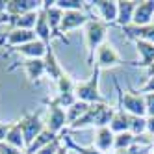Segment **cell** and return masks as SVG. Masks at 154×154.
<instances>
[{
  "label": "cell",
  "instance_id": "cell-23",
  "mask_svg": "<svg viewBox=\"0 0 154 154\" xmlns=\"http://www.w3.org/2000/svg\"><path fill=\"white\" fill-rule=\"evenodd\" d=\"M56 137H60V136H58V134H52L50 130H47V128H45V130H43L41 134L35 137V141H34V143H32V145L26 149V154H35V152H37V150H41L43 147H47L48 143H52Z\"/></svg>",
  "mask_w": 154,
  "mask_h": 154
},
{
  "label": "cell",
  "instance_id": "cell-39",
  "mask_svg": "<svg viewBox=\"0 0 154 154\" xmlns=\"http://www.w3.org/2000/svg\"><path fill=\"white\" fill-rule=\"evenodd\" d=\"M147 71H149V76H154V63H152V65H150V67H149V69H147Z\"/></svg>",
  "mask_w": 154,
  "mask_h": 154
},
{
  "label": "cell",
  "instance_id": "cell-36",
  "mask_svg": "<svg viewBox=\"0 0 154 154\" xmlns=\"http://www.w3.org/2000/svg\"><path fill=\"white\" fill-rule=\"evenodd\" d=\"M147 132L154 137V117H147Z\"/></svg>",
  "mask_w": 154,
  "mask_h": 154
},
{
  "label": "cell",
  "instance_id": "cell-31",
  "mask_svg": "<svg viewBox=\"0 0 154 154\" xmlns=\"http://www.w3.org/2000/svg\"><path fill=\"white\" fill-rule=\"evenodd\" d=\"M60 147H61V134H60V137H56L52 143H48L47 147H43L41 150H37L35 154H56Z\"/></svg>",
  "mask_w": 154,
  "mask_h": 154
},
{
  "label": "cell",
  "instance_id": "cell-35",
  "mask_svg": "<svg viewBox=\"0 0 154 154\" xmlns=\"http://www.w3.org/2000/svg\"><path fill=\"white\" fill-rule=\"evenodd\" d=\"M11 125L13 123H0V143L6 141V136H8L9 128H11Z\"/></svg>",
  "mask_w": 154,
  "mask_h": 154
},
{
  "label": "cell",
  "instance_id": "cell-28",
  "mask_svg": "<svg viewBox=\"0 0 154 154\" xmlns=\"http://www.w3.org/2000/svg\"><path fill=\"white\" fill-rule=\"evenodd\" d=\"M54 6H58L61 11H84V9H87V2H82V0H54Z\"/></svg>",
  "mask_w": 154,
  "mask_h": 154
},
{
  "label": "cell",
  "instance_id": "cell-20",
  "mask_svg": "<svg viewBox=\"0 0 154 154\" xmlns=\"http://www.w3.org/2000/svg\"><path fill=\"white\" fill-rule=\"evenodd\" d=\"M45 71H47V76L56 84L58 80H60V76L65 72L63 69H61V65H60V61H58V58H56V54H54V48L50 47V48H47V54H45Z\"/></svg>",
  "mask_w": 154,
  "mask_h": 154
},
{
  "label": "cell",
  "instance_id": "cell-10",
  "mask_svg": "<svg viewBox=\"0 0 154 154\" xmlns=\"http://www.w3.org/2000/svg\"><path fill=\"white\" fill-rule=\"evenodd\" d=\"M87 23H89V17H87L84 11H63L60 34L63 37H67L65 34H69L71 30H76V28H80V26H85Z\"/></svg>",
  "mask_w": 154,
  "mask_h": 154
},
{
  "label": "cell",
  "instance_id": "cell-22",
  "mask_svg": "<svg viewBox=\"0 0 154 154\" xmlns=\"http://www.w3.org/2000/svg\"><path fill=\"white\" fill-rule=\"evenodd\" d=\"M109 130L113 134H121V132H130V115L123 109V106L117 104V109L112 117V123H109Z\"/></svg>",
  "mask_w": 154,
  "mask_h": 154
},
{
  "label": "cell",
  "instance_id": "cell-14",
  "mask_svg": "<svg viewBox=\"0 0 154 154\" xmlns=\"http://www.w3.org/2000/svg\"><path fill=\"white\" fill-rule=\"evenodd\" d=\"M136 6H137L136 0H119L117 2V20H115V24L121 26V28L130 26L132 19H134Z\"/></svg>",
  "mask_w": 154,
  "mask_h": 154
},
{
  "label": "cell",
  "instance_id": "cell-33",
  "mask_svg": "<svg viewBox=\"0 0 154 154\" xmlns=\"http://www.w3.org/2000/svg\"><path fill=\"white\" fill-rule=\"evenodd\" d=\"M0 154H24V152L20 149H15L11 145H8L6 141H2V143H0Z\"/></svg>",
  "mask_w": 154,
  "mask_h": 154
},
{
  "label": "cell",
  "instance_id": "cell-5",
  "mask_svg": "<svg viewBox=\"0 0 154 154\" xmlns=\"http://www.w3.org/2000/svg\"><path fill=\"white\" fill-rule=\"evenodd\" d=\"M95 65L100 71H106V69H112V67H121V65H134V61H128V60H123L117 54V50L112 47V43H102L100 48L97 50V56H95Z\"/></svg>",
  "mask_w": 154,
  "mask_h": 154
},
{
  "label": "cell",
  "instance_id": "cell-17",
  "mask_svg": "<svg viewBox=\"0 0 154 154\" xmlns=\"http://www.w3.org/2000/svg\"><path fill=\"white\" fill-rule=\"evenodd\" d=\"M11 52H17V54H23L26 60H43L47 54V47L43 45L39 39L35 41H30L26 45H20L17 48H11Z\"/></svg>",
  "mask_w": 154,
  "mask_h": 154
},
{
  "label": "cell",
  "instance_id": "cell-2",
  "mask_svg": "<svg viewBox=\"0 0 154 154\" xmlns=\"http://www.w3.org/2000/svg\"><path fill=\"white\" fill-rule=\"evenodd\" d=\"M100 69L93 67V74L89 76L87 80L84 82H76L74 85V97L76 100L80 102H85V104H104L108 102L106 98L100 95V91H98V80H100Z\"/></svg>",
  "mask_w": 154,
  "mask_h": 154
},
{
  "label": "cell",
  "instance_id": "cell-34",
  "mask_svg": "<svg viewBox=\"0 0 154 154\" xmlns=\"http://www.w3.org/2000/svg\"><path fill=\"white\" fill-rule=\"evenodd\" d=\"M139 93H154V76H149L147 78V82H145V85L141 87V89H137Z\"/></svg>",
  "mask_w": 154,
  "mask_h": 154
},
{
  "label": "cell",
  "instance_id": "cell-9",
  "mask_svg": "<svg viewBox=\"0 0 154 154\" xmlns=\"http://www.w3.org/2000/svg\"><path fill=\"white\" fill-rule=\"evenodd\" d=\"M43 8V0H8L6 13L8 17H19L30 11H39Z\"/></svg>",
  "mask_w": 154,
  "mask_h": 154
},
{
  "label": "cell",
  "instance_id": "cell-27",
  "mask_svg": "<svg viewBox=\"0 0 154 154\" xmlns=\"http://www.w3.org/2000/svg\"><path fill=\"white\" fill-rule=\"evenodd\" d=\"M134 143H136V136L132 132H121V134H115L113 150H128Z\"/></svg>",
  "mask_w": 154,
  "mask_h": 154
},
{
  "label": "cell",
  "instance_id": "cell-4",
  "mask_svg": "<svg viewBox=\"0 0 154 154\" xmlns=\"http://www.w3.org/2000/svg\"><path fill=\"white\" fill-rule=\"evenodd\" d=\"M115 89H117V104L123 106V109L128 115L136 117H147V106H145V95H141L139 91H123L119 82L115 80Z\"/></svg>",
  "mask_w": 154,
  "mask_h": 154
},
{
  "label": "cell",
  "instance_id": "cell-26",
  "mask_svg": "<svg viewBox=\"0 0 154 154\" xmlns=\"http://www.w3.org/2000/svg\"><path fill=\"white\" fill-rule=\"evenodd\" d=\"M91 104H85V102H80V100H76L69 109H65V113H67V126H71L72 123H76L87 109H89Z\"/></svg>",
  "mask_w": 154,
  "mask_h": 154
},
{
  "label": "cell",
  "instance_id": "cell-25",
  "mask_svg": "<svg viewBox=\"0 0 154 154\" xmlns=\"http://www.w3.org/2000/svg\"><path fill=\"white\" fill-rule=\"evenodd\" d=\"M61 141H63V145L67 147L69 150H74V152H78V154H104V152H100V150H97L95 147L78 145L76 141H72V137L67 134V132H61Z\"/></svg>",
  "mask_w": 154,
  "mask_h": 154
},
{
  "label": "cell",
  "instance_id": "cell-21",
  "mask_svg": "<svg viewBox=\"0 0 154 154\" xmlns=\"http://www.w3.org/2000/svg\"><path fill=\"white\" fill-rule=\"evenodd\" d=\"M23 69H24L30 82H39L43 76H47L45 60H24L23 61Z\"/></svg>",
  "mask_w": 154,
  "mask_h": 154
},
{
  "label": "cell",
  "instance_id": "cell-18",
  "mask_svg": "<svg viewBox=\"0 0 154 154\" xmlns=\"http://www.w3.org/2000/svg\"><path fill=\"white\" fill-rule=\"evenodd\" d=\"M136 43V50L139 54V60L134 61L132 67H145L149 69L150 65L154 63V45L147 41H134Z\"/></svg>",
  "mask_w": 154,
  "mask_h": 154
},
{
  "label": "cell",
  "instance_id": "cell-30",
  "mask_svg": "<svg viewBox=\"0 0 154 154\" xmlns=\"http://www.w3.org/2000/svg\"><path fill=\"white\" fill-rule=\"evenodd\" d=\"M130 132L134 136H143L147 132V117L130 115Z\"/></svg>",
  "mask_w": 154,
  "mask_h": 154
},
{
  "label": "cell",
  "instance_id": "cell-37",
  "mask_svg": "<svg viewBox=\"0 0 154 154\" xmlns=\"http://www.w3.org/2000/svg\"><path fill=\"white\" fill-rule=\"evenodd\" d=\"M56 154H69V149L63 145V141H61V147L58 149V152H56Z\"/></svg>",
  "mask_w": 154,
  "mask_h": 154
},
{
  "label": "cell",
  "instance_id": "cell-38",
  "mask_svg": "<svg viewBox=\"0 0 154 154\" xmlns=\"http://www.w3.org/2000/svg\"><path fill=\"white\" fill-rule=\"evenodd\" d=\"M0 13H6V2H4V0H0Z\"/></svg>",
  "mask_w": 154,
  "mask_h": 154
},
{
  "label": "cell",
  "instance_id": "cell-19",
  "mask_svg": "<svg viewBox=\"0 0 154 154\" xmlns=\"http://www.w3.org/2000/svg\"><path fill=\"white\" fill-rule=\"evenodd\" d=\"M113 141H115V134L109 130V126L97 128V132H95V143H93V147L97 150L108 152L109 149H113Z\"/></svg>",
  "mask_w": 154,
  "mask_h": 154
},
{
  "label": "cell",
  "instance_id": "cell-41",
  "mask_svg": "<svg viewBox=\"0 0 154 154\" xmlns=\"http://www.w3.org/2000/svg\"><path fill=\"white\" fill-rule=\"evenodd\" d=\"M24 154H26V152H24Z\"/></svg>",
  "mask_w": 154,
  "mask_h": 154
},
{
  "label": "cell",
  "instance_id": "cell-12",
  "mask_svg": "<svg viewBox=\"0 0 154 154\" xmlns=\"http://www.w3.org/2000/svg\"><path fill=\"white\" fill-rule=\"evenodd\" d=\"M152 17H154V0H143V2H137V6H136L132 24L147 26L152 23Z\"/></svg>",
  "mask_w": 154,
  "mask_h": 154
},
{
  "label": "cell",
  "instance_id": "cell-32",
  "mask_svg": "<svg viewBox=\"0 0 154 154\" xmlns=\"http://www.w3.org/2000/svg\"><path fill=\"white\" fill-rule=\"evenodd\" d=\"M145 106H147V117H154V93L145 95Z\"/></svg>",
  "mask_w": 154,
  "mask_h": 154
},
{
  "label": "cell",
  "instance_id": "cell-13",
  "mask_svg": "<svg viewBox=\"0 0 154 154\" xmlns=\"http://www.w3.org/2000/svg\"><path fill=\"white\" fill-rule=\"evenodd\" d=\"M4 39H6V45L9 48H17L20 45H26V43L30 41H35L37 35H35V32L34 30H9L8 34H2Z\"/></svg>",
  "mask_w": 154,
  "mask_h": 154
},
{
  "label": "cell",
  "instance_id": "cell-3",
  "mask_svg": "<svg viewBox=\"0 0 154 154\" xmlns=\"http://www.w3.org/2000/svg\"><path fill=\"white\" fill-rule=\"evenodd\" d=\"M108 24H104L98 19H89L85 24V47H87V65L95 67V56L102 43H106Z\"/></svg>",
  "mask_w": 154,
  "mask_h": 154
},
{
  "label": "cell",
  "instance_id": "cell-40",
  "mask_svg": "<svg viewBox=\"0 0 154 154\" xmlns=\"http://www.w3.org/2000/svg\"><path fill=\"white\" fill-rule=\"evenodd\" d=\"M6 45V39H4V35H0V47H4Z\"/></svg>",
  "mask_w": 154,
  "mask_h": 154
},
{
  "label": "cell",
  "instance_id": "cell-7",
  "mask_svg": "<svg viewBox=\"0 0 154 154\" xmlns=\"http://www.w3.org/2000/svg\"><path fill=\"white\" fill-rule=\"evenodd\" d=\"M43 104L48 106V112H47V130H50L52 134H61L65 132V126H67V113H65V109L48 102L47 98L43 100Z\"/></svg>",
  "mask_w": 154,
  "mask_h": 154
},
{
  "label": "cell",
  "instance_id": "cell-6",
  "mask_svg": "<svg viewBox=\"0 0 154 154\" xmlns=\"http://www.w3.org/2000/svg\"><path fill=\"white\" fill-rule=\"evenodd\" d=\"M17 123H19L20 130H23L26 149H28V147L32 145V143L35 141V137L41 134V132L47 128V126H45V123L41 121L39 112H35V113H24V115H23V119L17 121ZM24 152H26V150H24Z\"/></svg>",
  "mask_w": 154,
  "mask_h": 154
},
{
  "label": "cell",
  "instance_id": "cell-1",
  "mask_svg": "<svg viewBox=\"0 0 154 154\" xmlns=\"http://www.w3.org/2000/svg\"><path fill=\"white\" fill-rule=\"evenodd\" d=\"M113 113H115V109L112 106H108V102H104V104H91L89 109H87L76 123H72L69 128H85V126L102 128V126H109Z\"/></svg>",
  "mask_w": 154,
  "mask_h": 154
},
{
  "label": "cell",
  "instance_id": "cell-11",
  "mask_svg": "<svg viewBox=\"0 0 154 154\" xmlns=\"http://www.w3.org/2000/svg\"><path fill=\"white\" fill-rule=\"evenodd\" d=\"M91 9H97V13L100 15L104 24H115L117 20V2L113 0H97V2H89Z\"/></svg>",
  "mask_w": 154,
  "mask_h": 154
},
{
  "label": "cell",
  "instance_id": "cell-29",
  "mask_svg": "<svg viewBox=\"0 0 154 154\" xmlns=\"http://www.w3.org/2000/svg\"><path fill=\"white\" fill-rule=\"evenodd\" d=\"M74 85H76V82L71 78V74H67V72H63L60 76V80L56 82L58 93H61V95H74Z\"/></svg>",
  "mask_w": 154,
  "mask_h": 154
},
{
  "label": "cell",
  "instance_id": "cell-15",
  "mask_svg": "<svg viewBox=\"0 0 154 154\" xmlns=\"http://www.w3.org/2000/svg\"><path fill=\"white\" fill-rule=\"evenodd\" d=\"M125 35L132 41H147L154 45V23L147 24V26H134L130 24L126 28H123Z\"/></svg>",
  "mask_w": 154,
  "mask_h": 154
},
{
  "label": "cell",
  "instance_id": "cell-16",
  "mask_svg": "<svg viewBox=\"0 0 154 154\" xmlns=\"http://www.w3.org/2000/svg\"><path fill=\"white\" fill-rule=\"evenodd\" d=\"M34 32H35V35H37V39L45 45L47 48H50L52 47V32H50V26H48V19H47V11L45 9H39V15H37V23H35V28H34Z\"/></svg>",
  "mask_w": 154,
  "mask_h": 154
},
{
  "label": "cell",
  "instance_id": "cell-8",
  "mask_svg": "<svg viewBox=\"0 0 154 154\" xmlns=\"http://www.w3.org/2000/svg\"><path fill=\"white\" fill-rule=\"evenodd\" d=\"M43 9L47 11V19H48V26H50V32H52V37L54 39H60L61 43H65V45H71V41L60 34L63 11L58 6H54V0H43Z\"/></svg>",
  "mask_w": 154,
  "mask_h": 154
},
{
  "label": "cell",
  "instance_id": "cell-24",
  "mask_svg": "<svg viewBox=\"0 0 154 154\" xmlns=\"http://www.w3.org/2000/svg\"><path fill=\"white\" fill-rule=\"evenodd\" d=\"M6 143L8 145H11L15 149H20V150H26V143H24V136H23V130H20L19 123H13L11 128H9L8 136H6Z\"/></svg>",
  "mask_w": 154,
  "mask_h": 154
}]
</instances>
